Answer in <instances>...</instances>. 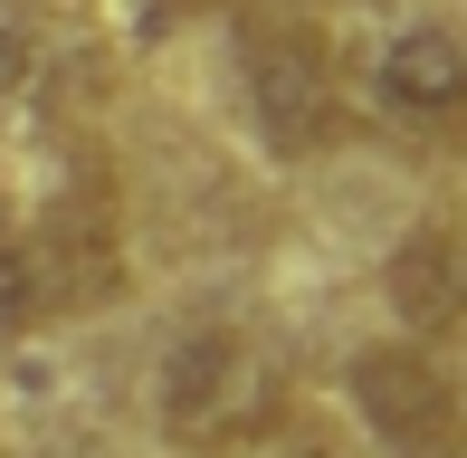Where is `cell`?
<instances>
[{
    "label": "cell",
    "mask_w": 467,
    "mask_h": 458,
    "mask_svg": "<svg viewBox=\"0 0 467 458\" xmlns=\"http://www.w3.org/2000/svg\"><path fill=\"white\" fill-rule=\"evenodd\" d=\"M344 411L381 440V458H449L467 449V391L439 363V344L372 335L344 353Z\"/></svg>",
    "instance_id": "cell-3"
},
{
    "label": "cell",
    "mask_w": 467,
    "mask_h": 458,
    "mask_svg": "<svg viewBox=\"0 0 467 458\" xmlns=\"http://www.w3.org/2000/svg\"><path fill=\"white\" fill-rule=\"evenodd\" d=\"M239 115L267 143V162H325L353 134V77L315 19L296 10H258L239 19Z\"/></svg>",
    "instance_id": "cell-2"
},
{
    "label": "cell",
    "mask_w": 467,
    "mask_h": 458,
    "mask_svg": "<svg viewBox=\"0 0 467 458\" xmlns=\"http://www.w3.org/2000/svg\"><path fill=\"white\" fill-rule=\"evenodd\" d=\"M29 239L48 258V286H57V316H87L124 286V229H115V192L105 182H67L48 211H29Z\"/></svg>",
    "instance_id": "cell-5"
},
{
    "label": "cell",
    "mask_w": 467,
    "mask_h": 458,
    "mask_svg": "<svg viewBox=\"0 0 467 458\" xmlns=\"http://www.w3.org/2000/svg\"><path fill=\"white\" fill-rule=\"evenodd\" d=\"M449 458H467V449H449Z\"/></svg>",
    "instance_id": "cell-9"
},
{
    "label": "cell",
    "mask_w": 467,
    "mask_h": 458,
    "mask_svg": "<svg viewBox=\"0 0 467 458\" xmlns=\"http://www.w3.org/2000/svg\"><path fill=\"white\" fill-rule=\"evenodd\" d=\"M381 306L400 316L391 335H410V344L458 335V325H467V220L430 211V220L400 229L391 258H381Z\"/></svg>",
    "instance_id": "cell-6"
},
{
    "label": "cell",
    "mask_w": 467,
    "mask_h": 458,
    "mask_svg": "<svg viewBox=\"0 0 467 458\" xmlns=\"http://www.w3.org/2000/svg\"><path fill=\"white\" fill-rule=\"evenodd\" d=\"M38 325H57L48 258H38L29 220H0V335H38Z\"/></svg>",
    "instance_id": "cell-7"
},
{
    "label": "cell",
    "mask_w": 467,
    "mask_h": 458,
    "mask_svg": "<svg viewBox=\"0 0 467 458\" xmlns=\"http://www.w3.org/2000/svg\"><path fill=\"white\" fill-rule=\"evenodd\" d=\"M143 401H153V440L162 449H182V458H248V449H267L286 430L296 372H286V353L267 344L258 325L201 316V325H182V335H162Z\"/></svg>",
    "instance_id": "cell-1"
},
{
    "label": "cell",
    "mask_w": 467,
    "mask_h": 458,
    "mask_svg": "<svg viewBox=\"0 0 467 458\" xmlns=\"http://www.w3.org/2000/svg\"><path fill=\"white\" fill-rule=\"evenodd\" d=\"M363 96L400 124V134H430V143L467 134V29L458 19H400V29L372 48Z\"/></svg>",
    "instance_id": "cell-4"
},
{
    "label": "cell",
    "mask_w": 467,
    "mask_h": 458,
    "mask_svg": "<svg viewBox=\"0 0 467 458\" xmlns=\"http://www.w3.org/2000/svg\"><path fill=\"white\" fill-rule=\"evenodd\" d=\"M38 68H48V29L29 10H0V106L38 96Z\"/></svg>",
    "instance_id": "cell-8"
}]
</instances>
